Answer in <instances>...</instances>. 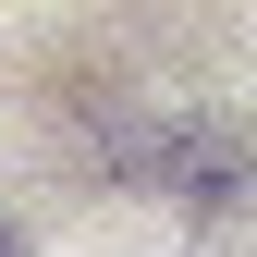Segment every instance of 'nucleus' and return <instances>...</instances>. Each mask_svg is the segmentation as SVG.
Returning <instances> with one entry per match:
<instances>
[{
	"label": "nucleus",
	"instance_id": "f257e3e1",
	"mask_svg": "<svg viewBox=\"0 0 257 257\" xmlns=\"http://www.w3.org/2000/svg\"><path fill=\"white\" fill-rule=\"evenodd\" d=\"M0 257H25V233H13V220H0Z\"/></svg>",
	"mask_w": 257,
	"mask_h": 257
}]
</instances>
